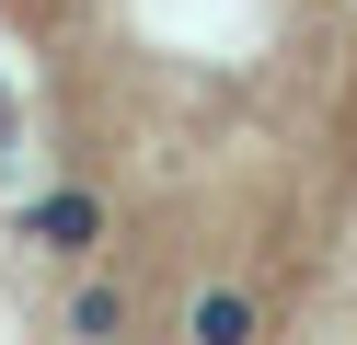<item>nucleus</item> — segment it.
<instances>
[{"label": "nucleus", "instance_id": "nucleus-1", "mask_svg": "<svg viewBox=\"0 0 357 345\" xmlns=\"http://www.w3.org/2000/svg\"><path fill=\"white\" fill-rule=\"evenodd\" d=\"M0 161L104 299L288 311L357 242V0H0Z\"/></svg>", "mask_w": 357, "mask_h": 345}]
</instances>
